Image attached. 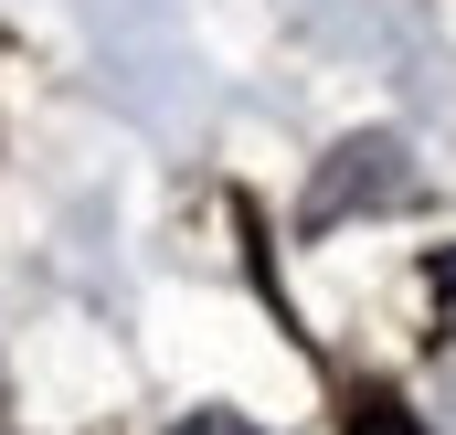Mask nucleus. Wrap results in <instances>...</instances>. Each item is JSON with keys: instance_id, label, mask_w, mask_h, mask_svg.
I'll return each mask as SVG.
<instances>
[{"instance_id": "obj_1", "label": "nucleus", "mask_w": 456, "mask_h": 435, "mask_svg": "<svg viewBox=\"0 0 456 435\" xmlns=\"http://www.w3.org/2000/svg\"><path fill=\"white\" fill-rule=\"evenodd\" d=\"M425 287L446 298V319H456V244H436V255H425Z\"/></svg>"}, {"instance_id": "obj_2", "label": "nucleus", "mask_w": 456, "mask_h": 435, "mask_svg": "<svg viewBox=\"0 0 456 435\" xmlns=\"http://www.w3.org/2000/svg\"><path fill=\"white\" fill-rule=\"evenodd\" d=\"M170 435H265V425H244V414H181Z\"/></svg>"}]
</instances>
